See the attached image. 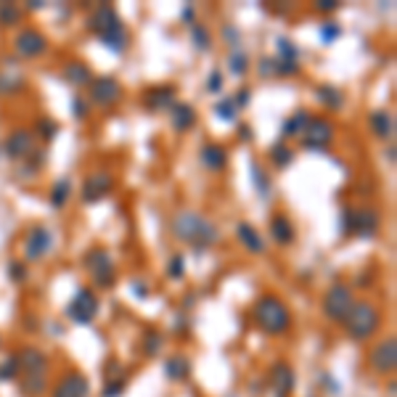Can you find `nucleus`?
Instances as JSON below:
<instances>
[{"label":"nucleus","mask_w":397,"mask_h":397,"mask_svg":"<svg viewBox=\"0 0 397 397\" xmlns=\"http://www.w3.org/2000/svg\"><path fill=\"white\" fill-rule=\"evenodd\" d=\"M355 297H352V289L347 286L345 281H334L323 292V302H321V310L326 315L331 323H345L347 312L352 308Z\"/></svg>","instance_id":"7"},{"label":"nucleus","mask_w":397,"mask_h":397,"mask_svg":"<svg viewBox=\"0 0 397 397\" xmlns=\"http://www.w3.org/2000/svg\"><path fill=\"white\" fill-rule=\"evenodd\" d=\"M170 230L178 242L189 244L193 252H207L220 242V228L212 223L207 215L193 212V209H183V212L173 215Z\"/></svg>","instance_id":"1"},{"label":"nucleus","mask_w":397,"mask_h":397,"mask_svg":"<svg viewBox=\"0 0 397 397\" xmlns=\"http://www.w3.org/2000/svg\"><path fill=\"white\" fill-rule=\"evenodd\" d=\"M230 98H233L236 109L242 111V109H246V106H249V101H252V90H249V87H242V90H239L236 96H230Z\"/></svg>","instance_id":"50"},{"label":"nucleus","mask_w":397,"mask_h":397,"mask_svg":"<svg viewBox=\"0 0 397 397\" xmlns=\"http://www.w3.org/2000/svg\"><path fill=\"white\" fill-rule=\"evenodd\" d=\"M167 278L170 281H180V278L186 276V257L180 255V252H175V255H170V259H167Z\"/></svg>","instance_id":"39"},{"label":"nucleus","mask_w":397,"mask_h":397,"mask_svg":"<svg viewBox=\"0 0 397 397\" xmlns=\"http://www.w3.org/2000/svg\"><path fill=\"white\" fill-rule=\"evenodd\" d=\"M368 365H371V371H376V374H381V376L395 374V368H397V342H395V336H387V339H381V342H376V345L371 347Z\"/></svg>","instance_id":"13"},{"label":"nucleus","mask_w":397,"mask_h":397,"mask_svg":"<svg viewBox=\"0 0 397 397\" xmlns=\"http://www.w3.org/2000/svg\"><path fill=\"white\" fill-rule=\"evenodd\" d=\"M87 30L98 37L111 53L127 51V43H130L127 27H125V21L120 19L114 6L98 3V6L90 11V17H87Z\"/></svg>","instance_id":"2"},{"label":"nucleus","mask_w":397,"mask_h":397,"mask_svg":"<svg viewBox=\"0 0 397 397\" xmlns=\"http://www.w3.org/2000/svg\"><path fill=\"white\" fill-rule=\"evenodd\" d=\"M228 69L236 77H244L249 72V56L244 51H230L228 53Z\"/></svg>","instance_id":"36"},{"label":"nucleus","mask_w":397,"mask_h":397,"mask_svg":"<svg viewBox=\"0 0 397 397\" xmlns=\"http://www.w3.org/2000/svg\"><path fill=\"white\" fill-rule=\"evenodd\" d=\"M32 149H35V136H32V130H27V127L11 130L6 143H3V154L8 156L11 162L27 159V156L32 154Z\"/></svg>","instance_id":"15"},{"label":"nucleus","mask_w":397,"mask_h":397,"mask_svg":"<svg viewBox=\"0 0 397 397\" xmlns=\"http://www.w3.org/2000/svg\"><path fill=\"white\" fill-rule=\"evenodd\" d=\"M339 37H342V24H339V21L328 19V21H323V24H321V40H323L326 45L336 43Z\"/></svg>","instance_id":"41"},{"label":"nucleus","mask_w":397,"mask_h":397,"mask_svg":"<svg viewBox=\"0 0 397 397\" xmlns=\"http://www.w3.org/2000/svg\"><path fill=\"white\" fill-rule=\"evenodd\" d=\"M98 310H101V299H98L96 289L80 286L69 299V305H67V318L72 323H77V326H87V323L96 321Z\"/></svg>","instance_id":"8"},{"label":"nucleus","mask_w":397,"mask_h":397,"mask_svg":"<svg viewBox=\"0 0 397 397\" xmlns=\"http://www.w3.org/2000/svg\"><path fill=\"white\" fill-rule=\"evenodd\" d=\"M268 233H270V239H273L278 246H292L294 239H297V228H294V223L289 220V215H283V212H273V215H270Z\"/></svg>","instance_id":"20"},{"label":"nucleus","mask_w":397,"mask_h":397,"mask_svg":"<svg viewBox=\"0 0 397 397\" xmlns=\"http://www.w3.org/2000/svg\"><path fill=\"white\" fill-rule=\"evenodd\" d=\"M315 96H318V101H321L323 109H328V111H339V109L345 106V96H342V90L334 87V85H318Z\"/></svg>","instance_id":"29"},{"label":"nucleus","mask_w":397,"mask_h":397,"mask_svg":"<svg viewBox=\"0 0 397 397\" xmlns=\"http://www.w3.org/2000/svg\"><path fill=\"white\" fill-rule=\"evenodd\" d=\"M276 45H278V58H283V61H297V64H299V56H302V51L294 45L289 37H278Z\"/></svg>","instance_id":"40"},{"label":"nucleus","mask_w":397,"mask_h":397,"mask_svg":"<svg viewBox=\"0 0 397 397\" xmlns=\"http://www.w3.org/2000/svg\"><path fill=\"white\" fill-rule=\"evenodd\" d=\"M336 8H339L336 0H318V3H315V11H321V14H331V11H336Z\"/></svg>","instance_id":"52"},{"label":"nucleus","mask_w":397,"mask_h":397,"mask_svg":"<svg viewBox=\"0 0 397 397\" xmlns=\"http://www.w3.org/2000/svg\"><path fill=\"white\" fill-rule=\"evenodd\" d=\"M207 90H209V93H220V90H223V72H220V69H212V72H209Z\"/></svg>","instance_id":"49"},{"label":"nucleus","mask_w":397,"mask_h":397,"mask_svg":"<svg viewBox=\"0 0 397 397\" xmlns=\"http://www.w3.org/2000/svg\"><path fill=\"white\" fill-rule=\"evenodd\" d=\"M21 17H24V11L17 3H0V27H17L21 24Z\"/></svg>","instance_id":"33"},{"label":"nucleus","mask_w":397,"mask_h":397,"mask_svg":"<svg viewBox=\"0 0 397 397\" xmlns=\"http://www.w3.org/2000/svg\"><path fill=\"white\" fill-rule=\"evenodd\" d=\"M130 292L136 294L138 299H146V297H149V286H146L140 278H133V281H130Z\"/></svg>","instance_id":"51"},{"label":"nucleus","mask_w":397,"mask_h":397,"mask_svg":"<svg viewBox=\"0 0 397 397\" xmlns=\"http://www.w3.org/2000/svg\"><path fill=\"white\" fill-rule=\"evenodd\" d=\"M45 159H48V156H45L43 149H32V154L24 159V162H30V164H24V175H35L37 170L45 164Z\"/></svg>","instance_id":"45"},{"label":"nucleus","mask_w":397,"mask_h":397,"mask_svg":"<svg viewBox=\"0 0 397 397\" xmlns=\"http://www.w3.org/2000/svg\"><path fill=\"white\" fill-rule=\"evenodd\" d=\"M193 125H196V109L186 101H178L170 109V127L175 133H189Z\"/></svg>","instance_id":"24"},{"label":"nucleus","mask_w":397,"mask_h":397,"mask_svg":"<svg viewBox=\"0 0 397 397\" xmlns=\"http://www.w3.org/2000/svg\"><path fill=\"white\" fill-rule=\"evenodd\" d=\"M72 114H74V120H87L90 117V101L83 98V96H72Z\"/></svg>","instance_id":"46"},{"label":"nucleus","mask_w":397,"mask_h":397,"mask_svg":"<svg viewBox=\"0 0 397 397\" xmlns=\"http://www.w3.org/2000/svg\"><path fill=\"white\" fill-rule=\"evenodd\" d=\"M72 199V180L69 178H58L51 186V193H48V202H51L53 209H64L69 204Z\"/></svg>","instance_id":"27"},{"label":"nucleus","mask_w":397,"mask_h":397,"mask_svg":"<svg viewBox=\"0 0 397 397\" xmlns=\"http://www.w3.org/2000/svg\"><path fill=\"white\" fill-rule=\"evenodd\" d=\"M87 389H90V384H87L85 374L69 371L53 384L51 397H87Z\"/></svg>","instance_id":"18"},{"label":"nucleus","mask_w":397,"mask_h":397,"mask_svg":"<svg viewBox=\"0 0 397 397\" xmlns=\"http://www.w3.org/2000/svg\"><path fill=\"white\" fill-rule=\"evenodd\" d=\"M48 37L45 32H40L37 27H24L19 30V35L14 37V51L21 56V58H40L43 53L48 51Z\"/></svg>","instance_id":"12"},{"label":"nucleus","mask_w":397,"mask_h":397,"mask_svg":"<svg viewBox=\"0 0 397 397\" xmlns=\"http://www.w3.org/2000/svg\"><path fill=\"white\" fill-rule=\"evenodd\" d=\"M111 191H114V178H111V173H106V170H93V173L83 180L80 199H83L85 204H96V202L106 199Z\"/></svg>","instance_id":"14"},{"label":"nucleus","mask_w":397,"mask_h":397,"mask_svg":"<svg viewBox=\"0 0 397 397\" xmlns=\"http://www.w3.org/2000/svg\"><path fill=\"white\" fill-rule=\"evenodd\" d=\"M252 138H255V136H252V127H249V125H239V140L249 143Z\"/></svg>","instance_id":"55"},{"label":"nucleus","mask_w":397,"mask_h":397,"mask_svg":"<svg viewBox=\"0 0 397 397\" xmlns=\"http://www.w3.org/2000/svg\"><path fill=\"white\" fill-rule=\"evenodd\" d=\"M215 117L220 122H233L236 117H239V109H236V104H233V98H223V101H217L215 104Z\"/></svg>","instance_id":"38"},{"label":"nucleus","mask_w":397,"mask_h":397,"mask_svg":"<svg viewBox=\"0 0 397 397\" xmlns=\"http://www.w3.org/2000/svg\"><path fill=\"white\" fill-rule=\"evenodd\" d=\"M164 376L170 381H186L191 376V363L183 355H173L164 363Z\"/></svg>","instance_id":"28"},{"label":"nucleus","mask_w":397,"mask_h":397,"mask_svg":"<svg viewBox=\"0 0 397 397\" xmlns=\"http://www.w3.org/2000/svg\"><path fill=\"white\" fill-rule=\"evenodd\" d=\"M21 87H24V80H21V74L0 72V93H3V96H14V93H21Z\"/></svg>","instance_id":"34"},{"label":"nucleus","mask_w":397,"mask_h":397,"mask_svg":"<svg viewBox=\"0 0 397 397\" xmlns=\"http://www.w3.org/2000/svg\"><path fill=\"white\" fill-rule=\"evenodd\" d=\"M339 228L345 236H358V239H374L381 228V217L376 209L368 207H345L339 217Z\"/></svg>","instance_id":"5"},{"label":"nucleus","mask_w":397,"mask_h":397,"mask_svg":"<svg viewBox=\"0 0 397 397\" xmlns=\"http://www.w3.org/2000/svg\"><path fill=\"white\" fill-rule=\"evenodd\" d=\"M8 276H11L14 283H24V281L30 278L27 262H24V259H11V262H8Z\"/></svg>","instance_id":"42"},{"label":"nucleus","mask_w":397,"mask_h":397,"mask_svg":"<svg viewBox=\"0 0 397 397\" xmlns=\"http://www.w3.org/2000/svg\"><path fill=\"white\" fill-rule=\"evenodd\" d=\"M252 321L255 326L268 334V336H283L292 328V310L286 308V302L276 294H262L255 308H252Z\"/></svg>","instance_id":"3"},{"label":"nucleus","mask_w":397,"mask_h":397,"mask_svg":"<svg viewBox=\"0 0 397 397\" xmlns=\"http://www.w3.org/2000/svg\"><path fill=\"white\" fill-rule=\"evenodd\" d=\"M368 127H371V133L376 138L392 140V136H395V117H392V111H387V109L371 111L368 114Z\"/></svg>","instance_id":"22"},{"label":"nucleus","mask_w":397,"mask_h":397,"mask_svg":"<svg viewBox=\"0 0 397 397\" xmlns=\"http://www.w3.org/2000/svg\"><path fill=\"white\" fill-rule=\"evenodd\" d=\"M268 384H270V389L276 392V397H289L294 392V384H297L294 368L286 361L273 363V368H270V374H268Z\"/></svg>","instance_id":"19"},{"label":"nucleus","mask_w":397,"mask_h":397,"mask_svg":"<svg viewBox=\"0 0 397 397\" xmlns=\"http://www.w3.org/2000/svg\"><path fill=\"white\" fill-rule=\"evenodd\" d=\"M27 8H30V11H40V8H45V3H43V0H32Z\"/></svg>","instance_id":"56"},{"label":"nucleus","mask_w":397,"mask_h":397,"mask_svg":"<svg viewBox=\"0 0 397 397\" xmlns=\"http://www.w3.org/2000/svg\"><path fill=\"white\" fill-rule=\"evenodd\" d=\"M17 376H19L17 355H8L6 361H0V381H14Z\"/></svg>","instance_id":"43"},{"label":"nucleus","mask_w":397,"mask_h":397,"mask_svg":"<svg viewBox=\"0 0 397 397\" xmlns=\"http://www.w3.org/2000/svg\"><path fill=\"white\" fill-rule=\"evenodd\" d=\"M259 74H262V77H273V58L265 56V58L259 61Z\"/></svg>","instance_id":"53"},{"label":"nucleus","mask_w":397,"mask_h":397,"mask_svg":"<svg viewBox=\"0 0 397 397\" xmlns=\"http://www.w3.org/2000/svg\"><path fill=\"white\" fill-rule=\"evenodd\" d=\"M178 104V90L175 85H154L143 93V106L154 114H162V111H170L173 106Z\"/></svg>","instance_id":"17"},{"label":"nucleus","mask_w":397,"mask_h":397,"mask_svg":"<svg viewBox=\"0 0 397 397\" xmlns=\"http://www.w3.org/2000/svg\"><path fill=\"white\" fill-rule=\"evenodd\" d=\"M19 374L21 376H48V355L37 347H24L17 352Z\"/></svg>","instance_id":"16"},{"label":"nucleus","mask_w":397,"mask_h":397,"mask_svg":"<svg viewBox=\"0 0 397 397\" xmlns=\"http://www.w3.org/2000/svg\"><path fill=\"white\" fill-rule=\"evenodd\" d=\"M294 74H299V64L297 61L273 58V77H294Z\"/></svg>","instance_id":"44"},{"label":"nucleus","mask_w":397,"mask_h":397,"mask_svg":"<svg viewBox=\"0 0 397 397\" xmlns=\"http://www.w3.org/2000/svg\"><path fill=\"white\" fill-rule=\"evenodd\" d=\"M32 136L48 143V140H53L58 136V122L51 120V117H40V120L35 122V127H32Z\"/></svg>","instance_id":"32"},{"label":"nucleus","mask_w":397,"mask_h":397,"mask_svg":"<svg viewBox=\"0 0 397 397\" xmlns=\"http://www.w3.org/2000/svg\"><path fill=\"white\" fill-rule=\"evenodd\" d=\"M310 111H305V109H297L292 117H286L283 125H281V136L283 138H299L302 136V130L308 127V122H310Z\"/></svg>","instance_id":"26"},{"label":"nucleus","mask_w":397,"mask_h":397,"mask_svg":"<svg viewBox=\"0 0 397 397\" xmlns=\"http://www.w3.org/2000/svg\"><path fill=\"white\" fill-rule=\"evenodd\" d=\"M268 159H270V164H273L276 170H286V167L294 162L292 146L283 143V140H278V143H273V146L268 149Z\"/></svg>","instance_id":"30"},{"label":"nucleus","mask_w":397,"mask_h":397,"mask_svg":"<svg viewBox=\"0 0 397 397\" xmlns=\"http://www.w3.org/2000/svg\"><path fill=\"white\" fill-rule=\"evenodd\" d=\"M223 37L225 43L230 45V51H239V43H242V32L233 27V24H225L223 27Z\"/></svg>","instance_id":"48"},{"label":"nucleus","mask_w":397,"mask_h":397,"mask_svg":"<svg viewBox=\"0 0 397 397\" xmlns=\"http://www.w3.org/2000/svg\"><path fill=\"white\" fill-rule=\"evenodd\" d=\"M127 379H106L104 389H101V397H120L122 392H125V384Z\"/></svg>","instance_id":"47"},{"label":"nucleus","mask_w":397,"mask_h":397,"mask_svg":"<svg viewBox=\"0 0 397 397\" xmlns=\"http://www.w3.org/2000/svg\"><path fill=\"white\" fill-rule=\"evenodd\" d=\"M51 249H53V230L48 225H32L24 233V242H21L24 262H40L43 257H48Z\"/></svg>","instance_id":"9"},{"label":"nucleus","mask_w":397,"mask_h":397,"mask_svg":"<svg viewBox=\"0 0 397 397\" xmlns=\"http://www.w3.org/2000/svg\"><path fill=\"white\" fill-rule=\"evenodd\" d=\"M162 334L159 331H154V328H149L146 334H143V355L146 358H154V355H159L162 352Z\"/></svg>","instance_id":"37"},{"label":"nucleus","mask_w":397,"mask_h":397,"mask_svg":"<svg viewBox=\"0 0 397 397\" xmlns=\"http://www.w3.org/2000/svg\"><path fill=\"white\" fill-rule=\"evenodd\" d=\"M384 156H387V159H389V164H395V149H392V146H389V149H387V151H384Z\"/></svg>","instance_id":"57"},{"label":"nucleus","mask_w":397,"mask_h":397,"mask_svg":"<svg viewBox=\"0 0 397 397\" xmlns=\"http://www.w3.org/2000/svg\"><path fill=\"white\" fill-rule=\"evenodd\" d=\"M252 183H255V189L259 191V196H262V199H268V196H270V189H273V183H270L268 173L259 167L257 162L252 164Z\"/></svg>","instance_id":"35"},{"label":"nucleus","mask_w":397,"mask_h":397,"mask_svg":"<svg viewBox=\"0 0 397 397\" xmlns=\"http://www.w3.org/2000/svg\"><path fill=\"white\" fill-rule=\"evenodd\" d=\"M236 239H239V244H242L246 252H252V255H262V252H265V239L259 236L257 228L252 223H246V220L236 223Z\"/></svg>","instance_id":"23"},{"label":"nucleus","mask_w":397,"mask_h":397,"mask_svg":"<svg viewBox=\"0 0 397 397\" xmlns=\"http://www.w3.org/2000/svg\"><path fill=\"white\" fill-rule=\"evenodd\" d=\"M61 74H64V80L72 87H87L93 83V72H90V67H87L85 61H67Z\"/></svg>","instance_id":"25"},{"label":"nucleus","mask_w":397,"mask_h":397,"mask_svg":"<svg viewBox=\"0 0 397 397\" xmlns=\"http://www.w3.org/2000/svg\"><path fill=\"white\" fill-rule=\"evenodd\" d=\"M331 140H334V125L326 117H310L308 127L299 136V143L305 151H326Z\"/></svg>","instance_id":"10"},{"label":"nucleus","mask_w":397,"mask_h":397,"mask_svg":"<svg viewBox=\"0 0 397 397\" xmlns=\"http://www.w3.org/2000/svg\"><path fill=\"white\" fill-rule=\"evenodd\" d=\"M191 32V43H193V48L199 53H207L212 48V32H209L207 24H202V21H193L189 27Z\"/></svg>","instance_id":"31"},{"label":"nucleus","mask_w":397,"mask_h":397,"mask_svg":"<svg viewBox=\"0 0 397 397\" xmlns=\"http://www.w3.org/2000/svg\"><path fill=\"white\" fill-rule=\"evenodd\" d=\"M87 101L96 106H104V109L117 106L122 101V85L109 74L93 77V83L87 85Z\"/></svg>","instance_id":"11"},{"label":"nucleus","mask_w":397,"mask_h":397,"mask_svg":"<svg viewBox=\"0 0 397 397\" xmlns=\"http://www.w3.org/2000/svg\"><path fill=\"white\" fill-rule=\"evenodd\" d=\"M342 326H345L350 339L368 342V339H374V334L381 328V310L374 302H368V299H355Z\"/></svg>","instance_id":"4"},{"label":"nucleus","mask_w":397,"mask_h":397,"mask_svg":"<svg viewBox=\"0 0 397 397\" xmlns=\"http://www.w3.org/2000/svg\"><path fill=\"white\" fill-rule=\"evenodd\" d=\"M85 270L90 281H93V289H111L117 283V268H114V259L109 255V249L104 246H93L85 255Z\"/></svg>","instance_id":"6"},{"label":"nucleus","mask_w":397,"mask_h":397,"mask_svg":"<svg viewBox=\"0 0 397 397\" xmlns=\"http://www.w3.org/2000/svg\"><path fill=\"white\" fill-rule=\"evenodd\" d=\"M199 164L207 170V173H223L225 167H228V151H225V146L220 143H204L202 149H199Z\"/></svg>","instance_id":"21"},{"label":"nucleus","mask_w":397,"mask_h":397,"mask_svg":"<svg viewBox=\"0 0 397 397\" xmlns=\"http://www.w3.org/2000/svg\"><path fill=\"white\" fill-rule=\"evenodd\" d=\"M180 19H183L189 27L193 24V21H196V14H193V6H191V3H186V6H183V11H180Z\"/></svg>","instance_id":"54"}]
</instances>
